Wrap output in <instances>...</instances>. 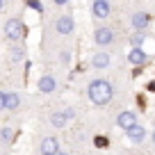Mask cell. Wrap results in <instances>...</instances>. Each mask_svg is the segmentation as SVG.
Here are the masks:
<instances>
[{"instance_id":"cell-1","label":"cell","mask_w":155,"mask_h":155,"mask_svg":"<svg viewBox=\"0 0 155 155\" xmlns=\"http://www.w3.org/2000/svg\"><path fill=\"white\" fill-rule=\"evenodd\" d=\"M87 96H89V101H91L94 105L105 107L107 103L114 98V87H112V82H107V80L98 78V80H91V82H89Z\"/></svg>"},{"instance_id":"cell-2","label":"cell","mask_w":155,"mask_h":155,"mask_svg":"<svg viewBox=\"0 0 155 155\" xmlns=\"http://www.w3.org/2000/svg\"><path fill=\"white\" fill-rule=\"evenodd\" d=\"M2 34H5L7 41H12V44H18V41H23L25 39V25L21 18H7L5 25H2Z\"/></svg>"},{"instance_id":"cell-3","label":"cell","mask_w":155,"mask_h":155,"mask_svg":"<svg viewBox=\"0 0 155 155\" xmlns=\"http://www.w3.org/2000/svg\"><path fill=\"white\" fill-rule=\"evenodd\" d=\"M73 30H75L73 16H68V14L57 16V21H55V32H57L59 37H68V34H73Z\"/></svg>"},{"instance_id":"cell-4","label":"cell","mask_w":155,"mask_h":155,"mask_svg":"<svg viewBox=\"0 0 155 155\" xmlns=\"http://www.w3.org/2000/svg\"><path fill=\"white\" fill-rule=\"evenodd\" d=\"M114 30L112 28H96L94 30V44L101 46V48H105V46L114 44Z\"/></svg>"},{"instance_id":"cell-5","label":"cell","mask_w":155,"mask_h":155,"mask_svg":"<svg viewBox=\"0 0 155 155\" xmlns=\"http://www.w3.org/2000/svg\"><path fill=\"white\" fill-rule=\"evenodd\" d=\"M112 14V5H110V0H94L91 2V16L98 21L107 18V16Z\"/></svg>"},{"instance_id":"cell-6","label":"cell","mask_w":155,"mask_h":155,"mask_svg":"<svg viewBox=\"0 0 155 155\" xmlns=\"http://www.w3.org/2000/svg\"><path fill=\"white\" fill-rule=\"evenodd\" d=\"M39 153L41 155H57L59 153V139L57 137H44L39 144Z\"/></svg>"},{"instance_id":"cell-7","label":"cell","mask_w":155,"mask_h":155,"mask_svg":"<svg viewBox=\"0 0 155 155\" xmlns=\"http://www.w3.org/2000/svg\"><path fill=\"white\" fill-rule=\"evenodd\" d=\"M135 123H137V114H135V112L123 110V112L116 114V126L121 128V130H128V128H132Z\"/></svg>"},{"instance_id":"cell-8","label":"cell","mask_w":155,"mask_h":155,"mask_svg":"<svg viewBox=\"0 0 155 155\" xmlns=\"http://www.w3.org/2000/svg\"><path fill=\"white\" fill-rule=\"evenodd\" d=\"M37 89L41 94H53V91H57V80H55V75H41L39 78V82H37Z\"/></svg>"},{"instance_id":"cell-9","label":"cell","mask_w":155,"mask_h":155,"mask_svg":"<svg viewBox=\"0 0 155 155\" xmlns=\"http://www.w3.org/2000/svg\"><path fill=\"white\" fill-rule=\"evenodd\" d=\"M126 137H128L130 144H141V141L146 139V130H144V126L135 123L132 128H128V130H126Z\"/></svg>"},{"instance_id":"cell-10","label":"cell","mask_w":155,"mask_h":155,"mask_svg":"<svg viewBox=\"0 0 155 155\" xmlns=\"http://www.w3.org/2000/svg\"><path fill=\"white\" fill-rule=\"evenodd\" d=\"M110 53H105V50H98V53L91 55V66L96 68V71H103V68L110 66Z\"/></svg>"},{"instance_id":"cell-11","label":"cell","mask_w":155,"mask_h":155,"mask_svg":"<svg viewBox=\"0 0 155 155\" xmlns=\"http://www.w3.org/2000/svg\"><path fill=\"white\" fill-rule=\"evenodd\" d=\"M128 62L135 64V66H144V64L148 62V53H146L144 48H130V53H128Z\"/></svg>"},{"instance_id":"cell-12","label":"cell","mask_w":155,"mask_h":155,"mask_svg":"<svg viewBox=\"0 0 155 155\" xmlns=\"http://www.w3.org/2000/svg\"><path fill=\"white\" fill-rule=\"evenodd\" d=\"M130 23H132V28H135L137 32H144V30L148 28V23H150V16L146 14V12H137V14H132Z\"/></svg>"},{"instance_id":"cell-13","label":"cell","mask_w":155,"mask_h":155,"mask_svg":"<svg viewBox=\"0 0 155 155\" xmlns=\"http://www.w3.org/2000/svg\"><path fill=\"white\" fill-rule=\"evenodd\" d=\"M18 107H21V96L16 91H7L5 94V110L14 112V110H18Z\"/></svg>"},{"instance_id":"cell-14","label":"cell","mask_w":155,"mask_h":155,"mask_svg":"<svg viewBox=\"0 0 155 155\" xmlns=\"http://www.w3.org/2000/svg\"><path fill=\"white\" fill-rule=\"evenodd\" d=\"M14 137H16V130L12 126H2V128H0V144L9 146L12 141H14Z\"/></svg>"},{"instance_id":"cell-15","label":"cell","mask_w":155,"mask_h":155,"mask_svg":"<svg viewBox=\"0 0 155 155\" xmlns=\"http://www.w3.org/2000/svg\"><path fill=\"white\" fill-rule=\"evenodd\" d=\"M25 59V48L23 46H9V62L12 64H16V62H23Z\"/></svg>"},{"instance_id":"cell-16","label":"cell","mask_w":155,"mask_h":155,"mask_svg":"<svg viewBox=\"0 0 155 155\" xmlns=\"http://www.w3.org/2000/svg\"><path fill=\"white\" fill-rule=\"evenodd\" d=\"M48 123H50L53 128H66L68 121H66V116H64L62 112H53V114L48 116Z\"/></svg>"},{"instance_id":"cell-17","label":"cell","mask_w":155,"mask_h":155,"mask_svg":"<svg viewBox=\"0 0 155 155\" xmlns=\"http://www.w3.org/2000/svg\"><path fill=\"white\" fill-rule=\"evenodd\" d=\"M144 39H146V34H144V32H135V34L130 37V44H132V48H141Z\"/></svg>"},{"instance_id":"cell-18","label":"cell","mask_w":155,"mask_h":155,"mask_svg":"<svg viewBox=\"0 0 155 155\" xmlns=\"http://www.w3.org/2000/svg\"><path fill=\"white\" fill-rule=\"evenodd\" d=\"M25 5H28L30 9L39 12V14H41V12H44V5H41V2H39V0H25Z\"/></svg>"},{"instance_id":"cell-19","label":"cell","mask_w":155,"mask_h":155,"mask_svg":"<svg viewBox=\"0 0 155 155\" xmlns=\"http://www.w3.org/2000/svg\"><path fill=\"white\" fill-rule=\"evenodd\" d=\"M107 144H110V141H107V137H94V146H96V148H107Z\"/></svg>"},{"instance_id":"cell-20","label":"cell","mask_w":155,"mask_h":155,"mask_svg":"<svg viewBox=\"0 0 155 155\" xmlns=\"http://www.w3.org/2000/svg\"><path fill=\"white\" fill-rule=\"evenodd\" d=\"M59 62H62V64H68V62H71V53H68V50H62V55H59Z\"/></svg>"},{"instance_id":"cell-21","label":"cell","mask_w":155,"mask_h":155,"mask_svg":"<svg viewBox=\"0 0 155 155\" xmlns=\"http://www.w3.org/2000/svg\"><path fill=\"white\" fill-rule=\"evenodd\" d=\"M62 114L66 116V121H71L73 116H75V110H73V107H66V110H62Z\"/></svg>"},{"instance_id":"cell-22","label":"cell","mask_w":155,"mask_h":155,"mask_svg":"<svg viewBox=\"0 0 155 155\" xmlns=\"http://www.w3.org/2000/svg\"><path fill=\"white\" fill-rule=\"evenodd\" d=\"M2 110H5V94L0 91V112H2Z\"/></svg>"},{"instance_id":"cell-23","label":"cell","mask_w":155,"mask_h":155,"mask_svg":"<svg viewBox=\"0 0 155 155\" xmlns=\"http://www.w3.org/2000/svg\"><path fill=\"white\" fill-rule=\"evenodd\" d=\"M66 2H68V0H53V5H57V7H64Z\"/></svg>"},{"instance_id":"cell-24","label":"cell","mask_w":155,"mask_h":155,"mask_svg":"<svg viewBox=\"0 0 155 155\" xmlns=\"http://www.w3.org/2000/svg\"><path fill=\"white\" fill-rule=\"evenodd\" d=\"M148 89H150V91H155V80H153V82L148 84Z\"/></svg>"},{"instance_id":"cell-25","label":"cell","mask_w":155,"mask_h":155,"mask_svg":"<svg viewBox=\"0 0 155 155\" xmlns=\"http://www.w3.org/2000/svg\"><path fill=\"white\" fill-rule=\"evenodd\" d=\"M153 144H155V130H153Z\"/></svg>"},{"instance_id":"cell-26","label":"cell","mask_w":155,"mask_h":155,"mask_svg":"<svg viewBox=\"0 0 155 155\" xmlns=\"http://www.w3.org/2000/svg\"><path fill=\"white\" fill-rule=\"evenodd\" d=\"M2 5H5V2H2V0H0V9H2Z\"/></svg>"},{"instance_id":"cell-27","label":"cell","mask_w":155,"mask_h":155,"mask_svg":"<svg viewBox=\"0 0 155 155\" xmlns=\"http://www.w3.org/2000/svg\"><path fill=\"white\" fill-rule=\"evenodd\" d=\"M57 155H68V153H57Z\"/></svg>"}]
</instances>
